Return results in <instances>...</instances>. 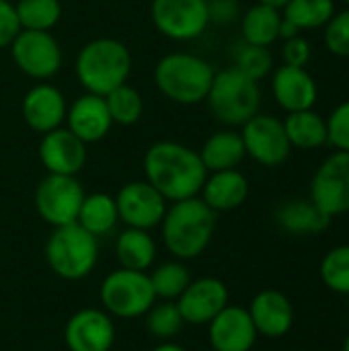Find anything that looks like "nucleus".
<instances>
[{"mask_svg": "<svg viewBox=\"0 0 349 351\" xmlns=\"http://www.w3.org/2000/svg\"><path fill=\"white\" fill-rule=\"evenodd\" d=\"M152 351H187L183 346L175 343V341H163L160 346H156Z\"/></svg>", "mask_w": 349, "mask_h": 351, "instance_id": "obj_42", "label": "nucleus"}, {"mask_svg": "<svg viewBox=\"0 0 349 351\" xmlns=\"http://www.w3.org/2000/svg\"><path fill=\"white\" fill-rule=\"evenodd\" d=\"M64 341L70 351H111L115 343L113 317L101 308H82L68 319Z\"/></svg>", "mask_w": 349, "mask_h": 351, "instance_id": "obj_15", "label": "nucleus"}, {"mask_svg": "<svg viewBox=\"0 0 349 351\" xmlns=\"http://www.w3.org/2000/svg\"><path fill=\"white\" fill-rule=\"evenodd\" d=\"M247 311L257 333L269 339L284 337L294 325V306L280 290H261L255 294Z\"/></svg>", "mask_w": 349, "mask_h": 351, "instance_id": "obj_21", "label": "nucleus"}, {"mask_svg": "<svg viewBox=\"0 0 349 351\" xmlns=\"http://www.w3.org/2000/svg\"><path fill=\"white\" fill-rule=\"evenodd\" d=\"M294 35H300V29H296L290 21H286L282 16V23H280V39H290Z\"/></svg>", "mask_w": 349, "mask_h": 351, "instance_id": "obj_41", "label": "nucleus"}, {"mask_svg": "<svg viewBox=\"0 0 349 351\" xmlns=\"http://www.w3.org/2000/svg\"><path fill=\"white\" fill-rule=\"evenodd\" d=\"M321 280L331 292L349 296V245L327 251L321 261Z\"/></svg>", "mask_w": 349, "mask_h": 351, "instance_id": "obj_34", "label": "nucleus"}, {"mask_svg": "<svg viewBox=\"0 0 349 351\" xmlns=\"http://www.w3.org/2000/svg\"><path fill=\"white\" fill-rule=\"evenodd\" d=\"M282 10L255 2L241 14V35L245 43L269 47L280 39Z\"/></svg>", "mask_w": 349, "mask_h": 351, "instance_id": "obj_25", "label": "nucleus"}, {"mask_svg": "<svg viewBox=\"0 0 349 351\" xmlns=\"http://www.w3.org/2000/svg\"><path fill=\"white\" fill-rule=\"evenodd\" d=\"M344 2H346V4H348V8H349V0H344Z\"/></svg>", "mask_w": 349, "mask_h": 351, "instance_id": "obj_45", "label": "nucleus"}, {"mask_svg": "<svg viewBox=\"0 0 349 351\" xmlns=\"http://www.w3.org/2000/svg\"><path fill=\"white\" fill-rule=\"evenodd\" d=\"M115 257L123 269L146 271L156 259V243L148 230L125 228L117 237Z\"/></svg>", "mask_w": 349, "mask_h": 351, "instance_id": "obj_27", "label": "nucleus"}, {"mask_svg": "<svg viewBox=\"0 0 349 351\" xmlns=\"http://www.w3.org/2000/svg\"><path fill=\"white\" fill-rule=\"evenodd\" d=\"M335 14V0H288L282 8V16L296 29H321Z\"/></svg>", "mask_w": 349, "mask_h": 351, "instance_id": "obj_29", "label": "nucleus"}, {"mask_svg": "<svg viewBox=\"0 0 349 351\" xmlns=\"http://www.w3.org/2000/svg\"><path fill=\"white\" fill-rule=\"evenodd\" d=\"M12 64L27 78L37 82L51 80L64 64V51L51 31L21 29L8 45Z\"/></svg>", "mask_w": 349, "mask_h": 351, "instance_id": "obj_8", "label": "nucleus"}, {"mask_svg": "<svg viewBox=\"0 0 349 351\" xmlns=\"http://www.w3.org/2000/svg\"><path fill=\"white\" fill-rule=\"evenodd\" d=\"M14 10L21 29L27 31H51L62 19L60 0H16Z\"/></svg>", "mask_w": 349, "mask_h": 351, "instance_id": "obj_30", "label": "nucleus"}, {"mask_svg": "<svg viewBox=\"0 0 349 351\" xmlns=\"http://www.w3.org/2000/svg\"><path fill=\"white\" fill-rule=\"evenodd\" d=\"M214 66L189 51L165 53L154 66V84L171 103L191 107L206 101L214 80Z\"/></svg>", "mask_w": 349, "mask_h": 351, "instance_id": "obj_4", "label": "nucleus"}, {"mask_svg": "<svg viewBox=\"0 0 349 351\" xmlns=\"http://www.w3.org/2000/svg\"><path fill=\"white\" fill-rule=\"evenodd\" d=\"M132 64V51L123 41L115 37H97L78 49L74 76L84 93L105 97L128 82Z\"/></svg>", "mask_w": 349, "mask_h": 351, "instance_id": "obj_3", "label": "nucleus"}, {"mask_svg": "<svg viewBox=\"0 0 349 351\" xmlns=\"http://www.w3.org/2000/svg\"><path fill=\"white\" fill-rule=\"evenodd\" d=\"M119 222L115 197L109 193H86L80 206L76 224H80L86 232L101 239L109 234Z\"/></svg>", "mask_w": 349, "mask_h": 351, "instance_id": "obj_28", "label": "nucleus"}, {"mask_svg": "<svg viewBox=\"0 0 349 351\" xmlns=\"http://www.w3.org/2000/svg\"><path fill=\"white\" fill-rule=\"evenodd\" d=\"M276 222L288 234L309 237V234H319L327 230L331 224V218L325 212H321L311 197L309 199L294 197L278 206Z\"/></svg>", "mask_w": 349, "mask_h": 351, "instance_id": "obj_23", "label": "nucleus"}, {"mask_svg": "<svg viewBox=\"0 0 349 351\" xmlns=\"http://www.w3.org/2000/svg\"><path fill=\"white\" fill-rule=\"evenodd\" d=\"M200 197L216 214L241 208L249 197V181L239 169L208 173Z\"/></svg>", "mask_w": 349, "mask_h": 351, "instance_id": "obj_22", "label": "nucleus"}, {"mask_svg": "<svg viewBox=\"0 0 349 351\" xmlns=\"http://www.w3.org/2000/svg\"><path fill=\"white\" fill-rule=\"evenodd\" d=\"M115 204L119 222H123L125 228L140 230H152L160 226L169 208V202L146 179L125 183L117 191Z\"/></svg>", "mask_w": 349, "mask_h": 351, "instance_id": "obj_13", "label": "nucleus"}, {"mask_svg": "<svg viewBox=\"0 0 349 351\" xmlns=\"http://www.w3.org/2000/svg\"><path fill=\"white\" fill-rule=\"evenodd\" d=\"M284 130L292 148L317 150L327 144V119L315 109L288 113L284 119Z\"/></svg>", "mask_w": 349, "mask_h": 351, "instance_id": "obj_26", "label": "nucleus"}, {"mask_svg": "<svg viewBox=\"0 0 349 351\" xmlns=\"http://www.w3.org/2000/svg\"><path fill=\"white\" fill-rule=\"evenodd\" d=\"M327 144L339 152H349V99L339 103L327 117Z\"/></svg>", "mask_w": 349, "mask_h": 351, "instance_id": "obj_37", "label": "nucleus"}, {"mask_svg": "<svg viewBox=\"0 0 349 351\" xmlns=\"http://www.w3.org/2000/svg\"><path fill=\"white\" fill-rule=\"evenodd\" d=\"M272 95L286 113H294L315 107L319 99V86L306 68L282 64L274 70Z\"/></svg>", "mask_w": 349, "mask_h": 351, "instance_id": "obj_20", "label": "nucleus"}, {"mask_svg": "<svg viewBox=\"0 0 349 351\" xmlns=\"http://www.w3.org/2000/svg\"><path fill=\"white\" fill-rule=\"evenodd\" d=\"M216 222L218 214L208 208L200 195L173 202L160 222L163 243L175 259H195L210 247Z\"/></svg>", "mask_w": 349, "mask_h": 351, "instance_id": "obj_2", "label": "nucleus"}, {"mask_svg": "<svg viewBox=\"0 0 349 351\" xmlns=\"http://www.w3.org/2000/svg\"><path fill=\"white\" fill-rule=\"evenodd\" d=\"M105 103L113 123L117 125H134L144 115V99L140 90L128 82L105 95Z\"/></svg>", "mask_w": 349, "mask_h": 351, "instance_id": "obj_31", "label": "nucleus"}, {"mask_svg": "<svg viewBox=\"0 0 349 351\" xmlns=\"http://www.w3.org/2000/svg\"><path fill=\"white\" fill-rule=\"evenodd\" d=\"M257 335L251 315L243 306L228 304L208 323V339L214 351H251Z\"/></svg>", "mask_w": 349, "mask_h": 351, "instance_id": "obj_18", "label": "nucleus"}, {"mask_svg": "<svg viewBox=\"0 0 349 351\" xmlns=\"http://www.w3.org/2000/svg\"><path fill=\"white\" fill-rule=\"evenodd\" d=\"M101 302L105 313L117 319H136L144 317L150 306L156 302L150 276L146 271L134 269H115L111 271L101 286Z\"/></svg>", "mask_w": 349, "mask_h": 351, "instance_id": "obj_7", "label": "nucleus"}, {"mask_svg": "<svg viewBox=\"0 0 349 351\" xmlns=\"http://www.w3.org/2000/svg\"><path fill=\"white\" fill-rule=\"evenodd\" d=\"M150 21L171 41H193L210 25L208 0H150Z\"/></svg>", "mask_w": 349, "mask_h": 351, "instance_id": "obj_10", "label": "nucleus"}, {"mask_svg": "<svg viewBox=\"0 0 349 351\" xmlns=\"http://www.w3.org/2000/svg\"><path fill=\"white\" fill-rule=\"evenodd\" d=\"M212 117L228 128H241L261 107L259 82L245 76L234 66L214 74L206 101Z\"/></svg>", "mask_w": 349, "mask_h": 351, "instance_id": "obj_5", "label": "nucleus"}, {"mask_svg": "<svg viewBox=\"0 0 349 351\" xmlns=\"http://www.w3.org/2000/svg\"><path fill=\"white\" fill-rule=\"evenodd\" d=\"M19 31H21V25H19V16L14 10V2L0 0V49L8 47Z\"/></svg>", "mask_w": 349, "mask_h": 351, "instance_id": "obj_39", "label": "nucleus"}, {"mask_svg": "<svg viewBox=\"0 0 349 351\" xmlns=\"http://www.w3.org/2000/svg\"><path fill=\"white\" fill-rule=\"evenodd\" d=\"M99 259V239L80 224H66L51 230L45 243V261L49 269L68 282L84 280L93 274Z\"/></svg>", "mask_w": 349, "mask_h": 351, "instance_id": "obj_6", "label": "nucleus"}, {"mask_svg": "<svg viewBox=\"0 0 349 351\" xmlns=\"http://www.w3.org/2000/svg\"><path fill=\"white\" fill-rule=\"evenodd\" d=\"M255 2H259V4H267V6H274V8H280V10L288 4V0H255Z\"/></svg>", "mask_w": 349, "mask_h": 351, "instance_id": "obj_43", "label": "nucleus"}, {"mask_svg": "<svg viewBox=\"0 0 349 351\" xmlns=\"http://www.w3.org/2000/svg\"><path fill=\"white\" fill-rule=\"evenodd\" d=\"M84 195V187L76 177L47 173L35 187L33 204L39 218L58 228L76 222Z\"/></svg>", "mask_w": 349, "mask_h": 351, "instance_id": "obj_9", "label": "nucleus"}, {"mask_svg": "<svg viewBox=\"0 0 349 351\" xmlns=\"http://www.w3.org/2000/svg\"><path fill=\"white\" fill-rule=\"evenodd\" d=\"M191 276L183 261H167L150 274V284L154 296L160 300H177L189 286Z\"/></svg>", "mask_w": 349, "mask_h": 351, "instance_id": "obj_32", "label": "nucleus"}, {"mask_svg": "<svg viewBox=\"0 0 349 351\" xmlns=\"http://www.w3.org/2000/svg\"><path fill=\"white\" fill-rule=\"evenodd\" d=\"M313 58V45L306 37L294 35L290 39H284L282 45V60L286 66H296V68H306V64Z\"/></svg>", "mask_w": 349, "mask_h": 351, "instance_id": "obj_38", "label": "nucleus"}, {"mask_svg": "<svg viewBox=\"0 0 349 351\" xmlns=\"http://www.w3.org/2000/svg\"><path fill=\"white\" fill-rule=\"evenodd\" d=\"M241 138L247 156H251L261 167L276 169L290 158L292 146L286 136L284 121L274 115H253L247 123L241 125Z\"/></svg>", "mask_w": 349, "mask_h": 351, "instance_id": "obj_11", "label": "nucleus"}, {"mask_svg": "<svg viewBox=\"0 0 349 351\" xmlns=\"http://www.w3.org/2000/svg\"><path fill=\"white\" fill-rule=\"evenodd\" d=\"M43 169L51 175L76 177L86 165V144L68 128H56L41 136L37 148Z\"/></svg>", "mask_w": 349, "mask_h": 351, "instance_id": "obj_16", "label": "nucleus"}, {"mask_svg": "<svg viewBox=\"0 0 349 351\" xmlns=\"http://www.w3.org/2000/svg\"><path fill=\"white\" fill-rule=\"evenodd\" d=\"M64 123L86 146L107 138V134L113 128V119L109 115L105 97L93 93H82L68 105Z\"/></svg>", "mask_w": 349, "mask_h": 351, "instance_id": "obj_19", "label": "nucleus"}, {"mask_svg": "<svg viewBox=\"0 0 349 351\" xmlns=\"http://www.w3.org/2000/svg\"><path fill=\"white\" fill-rule=\"evenodd\" d=\"M68 101L64 93L51 82H35L21 101V115L25 125L43 136L66 121Z\"/></svg>", "mask_w": 349, "mask_h": 351, "instance_id": "obj_14", "label": "nucleus"}, {"mask_svg": "<svg viewBox=\"0 0 349 351\" xmlns=\"http://www.w3.org/2000/svg\"><path fill=\"white\" fill-rule=\"evenodd\" d=\"M234 68L241 70L245 76L253 78V80H263L265 76L272 74L274 70V56L269 51V47H261V45H251V43H241L234 49Z\"/></svg>", "mask_w": 349, "mask_h": 351, "instance_id": "obj_35", "label": "nucleus"}, {"mask_svg": "<svg viewBox=\"0 0 349 351\" xmlns=\"http://www.w3.org/2000/svg\"><path fill=\"white\" fill-rule=\"evenodd\" d=\"M144 179L169 202L197 197L208 171L200 152L175 140H158L148 146L142 158Z\"/></svg>", "mask_w": 349, "mask_h": 351, "instance_id": "obj_1", "label": "nucleus"}, {"mask_svg": "<svg viewBox=\"0 0 349 351\" xmlns=\"http://www.w3.org/2000/svg\"><path fill=\"white\" fill-rule=\"evenodd\" d=\"M197 152L208 173L239 169V165L247 156L241 132H234V130L214 132Z\"/></svg>", "mask_w": 349, "mask_h": 351, "instance_id": "obj_24", "label": "nucleus"}, {"mask_svg": "<svg viewBox=\"0 0 349 351\" xmlns=\"http://www.w3.org/2000/svg\"><path fill=\"white\" fill-rule=\"evenodd\" d=\"M208 12L210 23L228 25L237 19H241V4L239 0H208Z\"/></svg>", "mask_w": 349, "mask_h": 351, "instance_id": "obj_40", "label": "nucleus"}, {"mask_svg": "<svg viewBox=\"0 0 349 351\" xmlns=\"http://www.w3.org/2000/svg\"><path fill=\"white\" fill-rule=\"evenodd\" d=\"M311 199L331 220L349 212V152L335 150L313 175Z\"/></svg>", "mask_w": 349, "mask_h": 351, "instance_id": "obj_12", "label": "nucleus"}, {"mask_svg": "<svg viewBox=\"0 0 349 351\" xmlns=\"http://www.w3.org/2000/svg\"><path fill=\"white\" fill-rule=\"evenodd\" d=\"M175 302L183 315L185 325H208L228 306V288L216 278L191 280Z\"/></svg>", "mask_w": 349, "mask_h": 351, "instance_id": "obj_17", "label": "nucleus"}, {"mask_svg": "<svg viewBox=\"0 0 349 351\" xmlns=\"http://www.w3.org/2000/svg\"><path fill=\"white\" fill-rule=\"evenodd\" d=\"M144 319L148 333L160 341H173L185 327L183 315L175 300H163L158 304L154 302L150 311L144 315Z\"/></svg>", "mask_w": 349, "mask_h": 351, "instance_id": "obj_33", "label": "nucleus"}, {"mask_svg": "<svg viewBox=\"0 0 349 351\" xmlns=\"http://www.w3.org/2000/svg\"><path fill=\"white\" fill-rule=\"evenodd\" d=\"M325 47L339 58H349V8L335 10V14L325 25Z\"/></svg>", "mask_w": 349, "mask_h": 351, "instance_id": "obj_36", "label": "nucleus"}, {"mask_svg": "<svg viewBox=\"0 0 349 351\" xmlns=\"http://www.w3.org/2000/svg\"><path fill=\"white\" fill-rule=\"evenodd\" d=\"M344 351H349V333L348 337H346V341H344Z\"/></svg>", "mask_w": 349, "mask_h": 351, "instance_id": "obj_44", "label": "nucleus"}]
</instances>
